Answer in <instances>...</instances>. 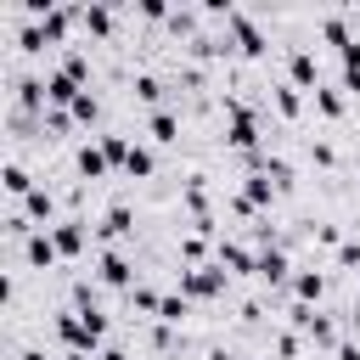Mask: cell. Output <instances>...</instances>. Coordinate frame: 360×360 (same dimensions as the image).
<instances>
[{
  "label": "cell",
  "mask_w": 360,
  "mask_h": 360,
  "mask_svg": "<svg viewBox=\"0 0 360 360\" xmlns=\"http://www.w3.org/2000/svg\"><path fill=\"white\" fill-rule=\"evenodd\" d=\"M180 292H186V298H214V292H225V264H186V270H180Z\"/></svg>",
  "instance_id": "cell-1"
},
{
  "label": "cell",
  "mask_w": 360,
  "mask_h": 360,
  "mask_svg": "<svg viewBox=\"0 0 360 360\" xmlns=\"http://www.w3.org/2000/svg\"><path fill=\"white\" fill-rule=\"evenodd\" d=\"M225 28L236 34V45H242L248 56H264V34H259V22H253L248 11H225Z\"/></svg>",
  "instance_id": "cell-2"
},
{
  "label": "cell",
  "mask_w": 360,
  "mask_h": 360,
  "mask_svg": "<svg viewBox=\"0 0 360 360\" xmlns=\"http://www.w3.org/2000/svg\"><path fill=\"white\" fill-rule=\"evenodd\" d=\"M22 259H28V270H56V264H62V253H56L51 231H34V236L22 242Z\"/></svg>",
  "instance_id": "cell-3"
},
{
  "label": "cell",
  "mask_w": 360,
  "mask_h": 360,
  "mask_svg": "<svg viewBox=\"0 0 360 360\" xmlns=\"http://www.w3.org/2000/svg\"><path fill=\"white\" fill-rule=\"evenodd\" d=\"M51 242H56L62 259H79L84 253V219H56L51 225Z\"/></svg>",
  "instance_id": "cell-4"
},
{
  "label": "cell",
  "mask_w": 360,
  "mask_h": 360,
  "mask_svg": "<svg viewBox=\"0 0 360 360\" xmlns=\"http://www.w3.org/2000/svg\"><path fill=\"white\" fill-rule=\"evenodd\" d=\"M96 276H101L107 287H124V292L135 287V281H129V276H135V264H129V259H124L118 248H107V253H101V270H96Z\"/></svg>",
  "instance_id": "cell-5"
},
{
  "label": "cell",
  "mask_w": 360,
  "mask_h": 360,
  "mask_svg": "<svg viewBox=\"0 0 360 360\" xmlns=\"http://www.w3.org/2000/svg\"><path fill=\"white\" fill-rule=\"evenodd\" d=\"M45 101H51V107H73V101H79V84H73L62 68H51V73H45Z\"/></svg>",
  "instance_id": "cell-6"
},
{
  "label": "cell",
  "mask_w": 360,
  "mask_h": 360,
  "mask_svg": "<svg viewBox=\"0 0 360 360\" xmlns=\"http://www.w3.org/2000/svg\"><path fill=\"white\" fill-rule=\"evenodd\" d=\"M129 231H135V214H129V202H112V208L101 214V236H107V242H124Z\"/></svg>",
  "instance_id": "cell-7"
},
{
  "label": "cell",
  "mask_w": 360,
  "mask_h": 360,
  "mask_svg": "<svg viewBox=\"0 0 360 360\" xmlns=\"http://www.w3.org/2000/svg\"><path fill=\"white\" fill-rule=\"evenodd\" d=\"M73 163H79V174H84V180H101V174L112 169V163H107V152H101V141H96V146L84 141V146L73 152Z\"/></svg>",
  "instance_id": "cell-8"
},
{
  "label": "cell",
  "mask_w": 360,
  "mask_h": 360,
  "mask_svg": "<svg viewBox=\"0 0 360 360\" xmlns=\"http://www.w3.org/2000/svg\"><path fill=\"white\" fill-rule=\"evenodd\" d=\"M287 68H292V84H298V90H321V68H315V56H309V51H292V62H287Z\"/></svg>",
  "instance_id": "cell-9"
},
{
  "label": "cell",
  "mask_w": 360,
  "mask_h": 360,
  "mask_svg": "<svg viewBox=\"0 0 360 360\" xmlns=\"http://www.w3.org/2000/svg\"><path fill=\"white\" fill-rule=\"evenodd\" d=\"M0 186H6V191H11L17 202H22V197L34 191V174H28V169H22L17 158H6V169H0Z\"/></svg>",
  "instance_id": "cell-10"
},
{
  "label": "cell",
  "mask_w": 360,
  "mask_h": 360,
  "mask_svg": "<svg viewBox=\"0 0 360 360\" xmlns=\"http://www.w3.org/2000/svg\"><path fill=\"white\" fill-rule=\"evenodd\" d=\"M146 129H152V141H158V146H174V141H180V118H174L169 107H158Z\"/></svg>",
  "instance_id": "cell-11"
},
{
  "label": "cell",
  "mask_w": 360,
  "mask_h": 360,
  "mask_svg": "<svg viewBox=\"0 0 360 360\" xmlns=\"http://www.w3.org/2000/svg\"><path fill=\"white\" fill-rule=\"evenodd\" d=\"M79 22H84V34L107 39V34H112V6H84V11H79Z\"/></svg>",
  "instance_id": "cell-12"
},
{
  "label": "cell",
  "mask_w": 360,
  "mask_h": 360,
  "mask_svg": "<svg viewBox=\"0 0 360 360\" xmlns=\"http://www.w3.org/2000/svg\"><path fill=\"white\" fill-rule=\"evenodd\" d=\"M253 276H259V281H270V287H276V281H287V253H281V248L259 253V270H253Z\"/></svg>",
  "instance_id": "cell-13"
},
{
  "label": "cell",
  "mask_w": 360,
  "mask_h": 360,
  "mask_svg": "<svg viewBox=\"0 0 360 360\" xmlns=\"http://www.w3.org/2000/svg\"><path fill=\"white\" fill-rule=\"evenodd\" d=\"M219 264H231V270H259V253H248L242 242H219Z\"/></svg>",
  "instance_id": "cell-14"
},
{
  "label": "cell",
  "mask_w": 360,
  "mask_h": 360,
  "mask_svg": "<svg viewBox=\"0 0 360 360\" xmlns=\"http://www.w3.org/2000/svg\"><path fill=\"white\" fill-rule=\"evenodd\" d=\"M292 292H298V304H309V298L326 292V276H321V270H298V276H292Z\"/></svg>",
  "instance_id": "cell-15"
},
{
  "label": "cell",
  "mask_w": 360,
  "mask_h": 360,
  "mask_svg": "<svg viewBox=\"0 0 360 360\" xmlns=\"http://www.w3.org/2000/svg\"><path fill=\"white\" fill-rule=\"evenodd\" d=\"M186 315H191V298H186V292H169V298H163V309H158V321H163V326H180Z\"/></svg>",
  "instance_id": "cell-16"
},
{
  "label": "cell",
  "mask_w": 360,
  "mask_h": 360,
  "mask_svg": "<svg viewBox=\"0 0 360 360\" xmlns=\"http://www.w3.org/2000/svg\"><path fill=\"white\" fill-rule=\"evenodd\" d=\"M152 169H158V158H152V146H135V152H129V163H124V174H129V180H146Z\"/></svg>",
  "instance_id": "cell-17"
},
{
  "label": "cell",
  "mask_w": 360,
  "mask_h": 360,
  "mask_svg": "<svg viewBox=\"0 0 360 360\" xmlns=\"http://www.w3.org/2000/svg\"><path fill=\"white\" fill-rule=\"evenodd\" d=\"M101 152H107V163H112V169H124V163H129V152H135V146H129V141H124V135H101Z\"/></svg>",
  "instance_id": "cell-18"
},
{
  "label": "cell",
  "mask_w": 360,
  "mask_h": 360,
  "mask_svg": "<svg viewBox=\"0 0 360 360\" xmlns=\"http://www.w3.org/2000/svg\"><path fill=\"white\" fill-rule=\"evenodd\" d=\"M321 34H326L338 51H343V45H354V34H349V22H343V17H321Z\"/></svg>",
  "instance_id": "cell-19"
},
{
  "label": "cell",
  "mask_w": 360,
  "mask_h": 360,
  "mask_svg": "<svg viewBox=\"0 0 360 360\" xmlns=\"http://www.w3.org/2000/svg\"><path fill=\"white\" fill-rule=\"evenodd\" d=\"M62 73H68L73 84H84V73H90V62H84V51H68V56H62ZM84 90H90V84H84Z\"/></svg>",
  "instance_id": "cell-20"
},
{
  "label": "cell",
  "mask_w": 360,
  "mask_h": 360,
  "mask_svg": "<svg viewBox=\"0 0 360 360\" xmlns=\"http://www.w3.org/2000/svg\"><path fill=\"white\" fill-rule=\"evenodd\" d=\"M315 112H321V118H338V112H343V96L321 84V90H315Z\"/></svg>",
  "instance_id": "cell-21"
},
{
  "label": "cell",
  "mask_w": 360,
  "mask_h": 360,
  "mask_svg": "<svg viewBox=\"0 0 360 360\" xmlns=\"http://www.w3.org/2000/svg\"><path fill=\"white\" fill-rule=\"evenodd\" d=\"M68 112H73V118H79V124H96V112H101V101H96V96H90V90H79V101H73V107H68Z\"/></svg>",
  "instance_id": "cell-22"
},
{
  "label": "cell",
  "mask_w": 360,
  "mask_h": 360,
  "mask_svg": "<svg viewBox=\"0 0 360 360\" xmlns=\"http://www.w3.org/2000/svg\"><path fill=\"white\" fill-rule=\"evenodd\" d=\"M129 304H135L141 315H158V309H163V298H158L152 287H129Z\"/></svg>",
  "instance_id": "cell-23"
},
{
  "label": "cell",
  "mask_w": 360,
  "mask_h": 360,
  "mask_svg": "<svg viewBox=\"0 0 360 360\" xmlns=\"http://www.w3.org/2000/svg\"><path fill=\"white\" fill-rule=\"evenodd\" d=\"M135 96H141V101L152 107V101L163 96V84H158V73H135Z\"/></svg>",
  "instance_id": "cell-24"
},
{
  "label": "cell",
  "mask_w": 360,
  "mask_h": 360,
  "mask_svg": "<svg viewBox=\"0 0 360 360\" xmlns=\"http://www.w3.org/2000/svg\"><path fill=\"white\" fill-rule=\"evenodd\" d=\"M276 107H281L287 118H298V84H276Z\"/></svg>",
  "instance_id": "cell-25"
},
{
  "label": "cell",
  "mask_w": 360,
  "mask_h": 360,
  "mask_svg": "<svg viewBox=\"0 0 360 360\" xmlns=\"http://www.w3.org/2000/svg\"><path fill=\"white\" fill-rule=\"evenodd\" d=\"M315 163H321V169H332V163H338V152H332V141H315Z\"/></svg>",
  "instance_id": "cell-26"
},
{
  "label": "cell",
  "mask_w": 360,
  "mask_h": 360,
  "mask_svg": "<svg viewBox=\"0 0 360 360\" xmlns=\"http://www.w3.org/2000/svg\"><path fill=\"white\" fill-rule=\"evenodd\" d=\"M17 360H45V349H22V354H17Z\"/></svg>",
  "instance_id": "cell-27"
},
{
  "label": "cell",
  "mask_w": 360,
  "mask_h": 360,
  "mask_svg": "<svg viewBox=\"0 0 360 360\" xmlns=\"http://www.w3.org/2000/svg\"><path fill=\"white\" fill-rule=\"evenodd\" d=\"M208 360H242V354H225V349H214V354H208Z\"/></svg>",
  "instance_id": "cell-28"
},
{
  "label": "cell",
  "mask_w": 360,
  "mask_h": 360,
  "mask_svg": "<svg viewBox=\"0 0 360 360\" xmlns=\"http://www.w3.org/2000/svg\"><path fill=\"white\" fill-rule=\"evenodd\" d=\"M62 360H101V354H62Z\"/></svg>",
  "instance_id": "cell-29"
}]
</instances>
